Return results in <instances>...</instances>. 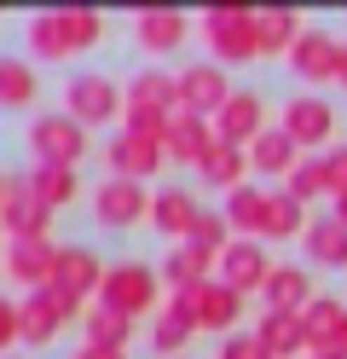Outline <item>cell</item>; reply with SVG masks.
<instances>
[{
  "label": "cell",
  "instance_id": "6da1fadb",
  "mask_svg": "<svg viewBox=\"0 0 347 359\" xmlns=\"http://www.w3.org/2000/svg\"><path fill=\"white\" fill-rule=\"evenodd\" d=\"M29 53L35 58H69V53H87L93 41L104 35V18L87 12V6H53V12H35L29 18Z\"/></svg>",
  "mask_w": 347,
  "mask_h": 359
},
{
  "label": "cell",
  "instance_id": "7a4b0ae2",
  "mask_svg": "<svg viewBox=\"0 0 347 359\" xmlns=\"http://www.w3.org/2000/svg\"><path fill=\"white\" fill-rule=\"evenodd\" d=\"M203 41L220 64H249L254 53H266L261 12H249V6H208L203 12Z\"/></svg>",
  "mask_w": 347,
  "mask_h": 359
},
{
  "label": "cell",
  "instance_id": "3957f363",
  "mask_svg": "<svg viewBox=\"0 0 347 359\" xmlns=\"http://www.w3.org/2000/svg\"><path fill=\"white\" fill-rule=\"evenodd\" d=\"M64 116L81 122V128L116 122V116H128V93L116 87L110 70H81V76L64 81Z\"/></svg>",
  "mask_w": 347,
  "mask_h": 359
},
{
  "label": "cell",
  "instance_id": "277c9868",
  "mask_svg": "<svg viewBox=\"0 0 347 359\" xmlns=\"http://www.w3.org/2000/svg\"><path fill=\"white\" fill-rule=\"evenodd\" d=\"M99 307L110 313H128V319H139V313H151L156 307V273L145 261H116L104 284H99Z\"/></svg>",
  "mask_w": 347,
  "mask_h": 359
},
{
  "label": "cell",
  "instance_id": "5b68a950",
  "mask_svg": "<svg viewBox=\"0 0 347 359\" xmlns=\"http://www.w3.org/2000/svg\"><path fill=\"white\" fill-rule=\"evenodd\" d=\"M29 151L41 168H76L87 156V128L69 116H35L29 122Z\"/></svg>",
  "mask_w": 347,
  "mask_h": 359
},
{
  "label": "cell",
  "instance_id": "8992f818",
  "mask_svg": "<svg viewBox=\"0 0 347 359\" xmlns=\"http://www.w3.org/2000/svg\"><path fill=\"white\" fill-rule=\"evenodd\" d=\"M46 220H53V209L35 197L29 180L0 174V232H6L12 243H23V238H46Z\"/></svg>",
  "mask_w": 347,
  "mask_h": 359
},
{
  "label": "cell",
  "instance_id": "52a82bcc",
  "mask_svg": "<svg viewBox=\"0 0 347 359\" xmlns=\"http://www.w3.org/2000/svg\"><path fill=\"white\" fill-rule=\"evenodd\" d=\"M226 104H231V81H226L220 64L203 58V64H185V70H179V110H191V116L215 122Z\"/></svg>",
  "mask_w": 347,
  "mask_h": 359
},
{
  "label": "cell",
  "instance_id": "ba28073f",
  "mask_svg": "<svg viewBox=\"0 0 347 359\" xmlns=\"http://www.w3.org/2000/svg\"><path fill=\"white\" fill-rule=\"evenodd\" d=\"M174 302L191 313L197 330H231V325L243 319V296H238L231 284H220V278H208V284H197V290H179Z\"/></svg>",
  "mask_w": 347,
  "mask_h": 359
},
{
  "label": "cell",
  "instance_id": "9c48e42d",
  "mask_svg": "<svg viewBox=\"0 0 347 359\" xmlns=\"http://www.w3.org/2000/svg\"><path fill=\"white\" fill-rule=\"evenodd\" d=\"M58 255H64V250H53L46 238L6 243V278L23 284L29 296H35V290H53V284H58Z\"/></svg>",
  "mask_w": 347,
  "mask_h": 359
},
{
  "label": "cell",
  "instance_id": "30bf717a",
  "mask_svg": "<svg viewBox=\"0 0 347 359\" xmlns=\"http://www.w3.org/2000/svg\"><path fill=\"white\" fill-rule=\"evenodd\" d=\"M284 133H290L301 151L324 145V140L336 133V104H330V99H318V93H295V99L284 104Z\"/></svg>",
  "mask_w": 347,
  "mask_h": 359
},
{
  "label": "cell",
  "instance_id": "8fae6325",
  "mask_svg": "<svg viewBox=\"0 0 347 359\" xmlns=\"http://www.w3.org/2000/svg\"><path fill=\"white\" fill-rule=\"evenodd\" d=\"M272 273H278V266H272V255H266L254 238H231V250L220 255V284H231L238 296H249V290H266Z\"/></svg>",
  "mask_w": 347,
  "mask_h": 359
},
{
  "label": "cell",
  "instance_id": "7c38bea8",
  "mask_svg": "<svg viewBox=\"0 0 347 359\" xmlns=\"http://www.w3.org/2000/svg\"><path fill=\"white\" fill-rule=\"evenodd\" d=\"M93 215H99V226H133L139 215H151V197H145V186L139 180H104L99 191H93Z\"/></svg>",
  "mask_w": 347,
  "mask_h": 359
},
{
  "label": "cell",
  "instance_id": "4fadbf2b",
  "mask_svg": "<svg viewBox=\"0 0 347 359\" xmlns=\"http://www.w3.org/2000/svg\"><path fill=\"white\" fill-rule=\"evenodd\" d=\"M69 313H76V302L58 296V290H35V296H23V342H29V348H46V342L64 330Z\"/></svg>",
  "mask_w": 347,
  "mask_h": 359
},
{
  "label": "cell",
  "instance_id": "5bb4252c",
  "mask_svg": "<svg viewBox=\"0 0 347 359\" xmlns=\"http://www.w3.org/2000/svg\"><path fill=\"white\" fill-rule=\"evenodd\" d=\"M162 156H168V151H162L156 140H139V133H116V140H110V151H104V163H110V174L116 180H145V174H156L162 168Z\"/></svg>",
  "mask_w": 347,
  "mask_h": 359
},
{
  "label": "cell",
  "instance_id": "9a60e30c",
  "mask_svg": "<svg viewBox=\"0 0 347 359\" xmlns=\"http://www.w3.org/2000/svg\"><path fill=\"white\" fill-rule=\"evenodd\" d=\"M104 273H110V266H99V255H93V250H64V255H58V284H53V290L81 307L87 296H99Z\"/></svg>",
  "mask_w": 347,
  "mask_h": 359
},
{
  "label": "cell",
  "instance_id": "2e32d148",
  "mask_svg": "<svg viewBox=\"0 0 347 359\" xmlns=\"http://www.w3.org/2000/svg\"><path fill=\"white\" fill-rule=\"evenodd\" d=\"M290 64L301 81H336V64H341V41H330L324 29H307L290 47Z\"/></svg>",
  "mask_w": 347,
  "mask_h": 359
},
{
  "label": "cell",
  "instance_id": "e0dca14e",
  "mask_svg": "<svg viewBox=\"0 0 347 359\" xmlns=\"http://www.w3.org/2000/svg\"><path fill=\"white\" fill-rule=\"evenodd\" d=\"M215 133H220L226 145H243V151H249V145L266 133V110H261V99H254V93H231V104L215 116Z\"/></svg>",
  "mask_w": 347,
  "mask_h": 359
},
{
  "label": "cell",
  "instance_id": "ac0fdd59",
  "mask_svg": "<svg viewBox=\"0 0 347 359\" xmlns=\"http://www.w3.org/2000/svg\"><path fill=\"white\" fill-rule=\"evenodd\" d=\"M197 197L185 191V186H162L156 197H151V226L156 232H168V238H191V226H197Z\"/></svg>",
  "mask_w": 347,
  "mask_h": 359
},
{
  "label": "cell",
  "instance_id": "d6986e66",
  "mask_svg": "<svg viewBox=\"0 0 347 359\" xmlns=\"http://www.w3.org/2000/svg\"><path fill=\"white\" fill-rule=\"evenodd\" d=\"M185 35H191V18H185V12H174V6L139 12V47H145V53H174Z\"/></svg>",
  "mask_w": 347,
  "mask_h": 359
},
{
  "label": "cell",
  "instance_id": "ffe728a7",
  "mask_svg": "<svg viewBox=\"0 0 347 359\" xmlns=\"http://www.w3.org/2000/svg\"><path fill=\"white\" fill-rule=\"evenodd\" d=\"M266 313H307L318 296H313V278L301 273V266H278V273L266 278Z\"/></svg>",
  "mask_w": 347,
  "mask_h": 359
},
{
  "label": "cell",
  "instance_id": "44dd1931",
  "mask_svg": "<svg viewBox=\"0 0 347 359\" xmlns=\"http://www.w3.org/2000/svg\"><path fill=\"white\" fill-rule=\"evenodd\" d=\"M341 325H347V302H336V296H318L307 313H301V330H307V348L313 353H330Z\"/></svg>",
  "mask_w": 347,
  "mask_h": 359
},
{
  "label": "cell",
  "instance_id": "7402d4cb",
  "mask_svg": "<svg viewBox=\"0 0 347 359\" xmlns=\"http://www.w3.org/2000/svg\"><path fill=\"white\" fill-rule=\"evenodd\" d=\"M266 209H272V191H261V186H238L226 197V220H231L238 238H261L266 232Z\"/></svg>",
  "mask_w": 347,
  "mask_h": 359
},
{
  "label": "cell",
  "instance_id": "603a6c76",
  "mask_svg": "<svg viewBox=\"0 0 347 359\" xmlns=\"http://www.w3.org/2000/svg\"><path fill=\"white\" fill-rule=\"evenodd\" d=\"M220 140V133L215 128H208L203 116H191V110H179V116H174V133H168V156H174V163H203V156H208V145H215Z\"/></svg>",
  "mask_w": 347,
  "mask_h": 359
},
{
  "label": "cell",
  "instance_id": "cb8c5ba5",
  "mask_svg": "<svg viewBox=\"0 0 347 359\" xmlns=\"http://www.w3.org/2000/svg\"><path fill=\"white\" fill-rule=\"evenodd\" d=\"M295 163H301V145L290 140L284 128H266L261 140L249 145V168H254V174H290Z\"/></svg>",
  "mask_w": 347,
  "mask_h": 359
},
{
  "label": "cell",
  "instance_id": "d4e9b609",
  "mask_svg": "<svg viewBox=\"0 0 347 359\" xmlns=\"http://www.w3.org/2000/svg\"><path fill=\"white\" fill-rule=\"evenodd\" d=\"M243 168H249V151H243V145H226V140H215L208 156L197 163V174L208 180V186H226V191L243 186Z\"/></svg>",
  "mask_w": 347,
  "mask_h": 359
},
{
  "label": "cell",
  "instance_id": "484cf974",
  "mask_svg": "<svg viewBox=\"0 0 347 359\" xmlns=\"http://www.w3.org/2000/svg\"><path fill=\"white\" fill-rule=\"evenodd\" d=\"M254 336L266 342L272 359H290L307 348V330H301V313H261V325H254Z\"/></svg>",
  "mask_w": 347,
  "mask_h": 359
},
{
  "label": "cell",
  "instance_id": "4316f807",
  "mask_svg": "<svg viewBox=\"0 0 347 359\" xmlns=\"http://www.w3.org/2000/svg\"><path fill=\"white\" fill-rule=\"evenodd\" d=\"M307 255H313L318 266H347V226H341L336 215L307 220Z\"/></svg>",
  "mask_w": 347,
  "mask_h": 359
},
{
  "label": "cell",
  "instance_id": "83f0119b",
  "mask_svg": "<svg viewBox=\"0 0 347 359\" xmlns=\"http://www.w3.org/2000/svg\"><path fill=\"white\" fill-rule=\"evenodd\" d=\"M208 266H215V255H208V250H197V243H179V250L162 261V278H168V284H174V296H179V290L208 284Z\"/></svg>",
  "mask_w": 347,
  "mask_h": 359
},
{
  "label": "cell",
  "instance_id": "f1b7e54d",
  "mask_svg": "<svg viewBox=\"0 0 347 359\" xmlns=\"http://www.w3.org/2000/svg\"><path fill=\"white\" fill-rule=\"evenodd\" d=\"M191 336H197V325H191V313H185L179 302H168V307H162L156 313V325H151V342H156V353H179L185 342H191Z\"/></svg>",
  "mask_w": 347,
  "mask_h": 359
},
{
  "label": "cell",
  "instance_id": "f546056e",
  "mask_svg": "<svg viewBox=\"0 0 347 359\" xmlns=\"http://www.w3.org/2000/svg\"><path fill=\"white\" fill-rule=\"evenodd\" d=\"M128 336H133V319H128V313H110V307H93V313H87V348L128 353Z\"/></svg>",
  "mask_w": 347,
  "mask_h": 359
},
{
  "label": "cell",
  "instance_id": "4dcf8cb0",
  "mask_svg": "<svg viewBox=\"0 0 347 359\" xmlns=\"http://www.w3.org/2000/svg\"><path fill=\"white\" fill-rule=\"evenodd\" d=\"M301 35H307V29H301V12H290V6H261V41H266V53H290Z\"/></svg>",
  "mask_w": 347,
  "mask_h": 359
},
{
  "label": "cell",
  "instance_id": "1f68e13d",
  "mask_svg": "<svg viewBox=\"0 0 347 359\" xmlns=\"http://www.w3.org/2000/svg\"><path fill=\"white\" fill-rule=\"evenodd\" d=\"M29 186L46 209H64V203H76L81 180H76V168H29Z\"/></svg>",
  "mask_w": 347,
  "mask_h": 359
},
{
  "label": "cell",
  "instance_id": "d6a6232c",
  "mask_svg": "<svg viewBox=\"0 0 347 359\" xmlns=\"http://www.w3.org/2000/svg\"><path fill=\"white\" fill-rule=\"evenodd\" d=\"M35 99V70L23 58H0V110H23Z\"/></svg>",
  "mask_w": 347,
  "mask_h": 359
},
{
  "label": "cell",
  "instance_id": "836d02e7",
  "mask_svg": "<svg viewBox=\"0 0 347 359\" xmlns=\"http://www.w3.org/2000/svg\"><path fill=\"white\" fill-rule=\"evenodd\" d=\"M301 215H307V203H295L290 191H272V209H266V232L261 238H295L301 232Z\"/></svg>",
  "mask_w": 347,
  "mask_h": 359
},
{
  "label": "cell",
  "instance_id": "e575fe53",
  "mask_svg": "<svg viewBox=\"0 0 347 359\" xmlns=\"http://www.w3.org/2000/svg\"><path fill=\"white\" fill-rule=\"evenodd\" d=\"M284 191L295 197V203H313V197L324 191V163H318V156H301V163L284 174Z\"/></svg>",
  "mask_w": 347,
  "mask_h": 359
},
{
  "label": "cell",
  "instance_id": "d590c367",
  "mask_svg": "<svg viewBox=\"0 0 347 359\" xmlns=\"http://www.w3.org/2000/svg\"><path fill=\"white\" fill-rule=\"evenodd\" d=\"M318 163H324V191H330V197H347V145L324 151Z\"/></svg>",
  "mask_w": 347,
  "mask_h": 359
},
{
  "label": "cell",
  "instance_id": "8d00e7d4",
  "mask_svg": "<svg viewBox=\"0 0 347 359\" xmlns=\"http://www.w3.org/2000/svg\"><path fill=\"white\" fill-rule=\"evenodd\" d=\"M12 342H23V302L0 296V353H6Z\"/></svg>",
  "mask_w": 347,
  "mask_h": 359
},
{
  "label": "cell",
  "instance_id": "74e56055",
  "mask_svg": "<svg viewBox=\"0 0 347 359\" xmlns=\"http://www.w3.org/2000/svg\"><path fill=\"white\" fill-rule=\"evenodd\" d=\"M220 359H272L266 353V342H261V336H226V348H220Z\"/></svg>",
  "mask_w": 347,
  "mask_h": 359
},
{
  "label": "cell",
  "instance_id": "f35d334b",
  "mask_svg": "<svg viewBox=\"0 0 347 359\" xmlns=\"http://www.w3.org/2000/svg\"><path fill=\"white\" fill-rule=\"evenodd\" d=\"M69 359H128V353H116V348H81V353H69Z\"/></svg>",
  "mask_w": 347,
  "mask_h": 359
},
{
  "label": "cell",
  "instance_id": "ab89813d",
  "mask_svg": "<svg viewBox=\"0 0 347 359\" xmlns=\"http://www.w3.org/2000/svg\"><path fill=\"white\" fill-rule=\"evenodd\" d=\"M336 81L347 87V47H341V64H336Z\"/></svg>",
  "mask_w": 347,
  "mask_h": 359
},
{
  "label": "cell",
  "instance_id": "60d3db41",
  "mask_svg": "<svg viewBox=\"0 0 347 359\" xmlns=\"http://www.w3.org/2000/svg\"><path fill=\"white\" fill-rule=\"evenodd\" d=\"M336 220H341V226H347V197H336Z\"/></svg>",
  "mask_w": 347,
  "mask_h": 359
},
{
  "label": "cell",
  "instance_id": "b9f144b4",
  "mask_svg": "<svg viewBox=\"0 0 347 359\" xmlns=\"http://www.w3.org/2000/svg\"><path fill=\"white\" fill-rule=\"evenodd\" d=\"M330 353H347V325H341V336H336V348Z\"/></svg>",
  "mask_w": 347,
  "mask_h": 359
},
{
  "label": "cell",
  "instance_id": "7bdbcfd3",
  "mask_svg": "<svg viewBox=\"0 0 347 359\" xmlns=\"http://www.w3.org/2000/svg\"><path fill=\"white\" fill-rule=\"evenodd\" d=\"M313 359H347V353H313Z\"/></svg>",
  "mask_w": 347,
  "mask_h": 359
}]
</instances>
